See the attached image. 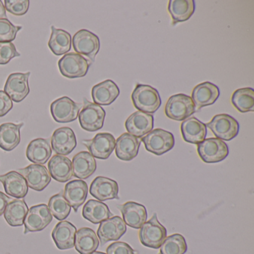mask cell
<instances>
[{
  "mask_svg": "<svg viewBox=\"0 0 254 254\" xmlns=\"http://www.w3.org/2000/svg\"><path fill=\"white\" fill-rule=\"evenodd\" d=\"M131 99L136 109L147 114H154L161 106L159 92L146 84H137L132 93Z\"/></svg>",
  "mask_w": 254,
  "mask_h": 254,
  "instance_id": "1",
  "label": "cell"
},
{
  "mask_svg": "<svg viewBox=\"0 0 254 254\" xmlns=\"http://www.w3.org/2000/svg\"><path fill=\"white\" fill-rule=\"evenodd\" d=\"M167 236L166 227L162 225L154 213L151 219L144 223L139 232L141 244L147 248L158 249Z\"/></svg>",
  "mask_w": 254,
  "mask_h": 254,
  "instance_id": "2",
  "label": "cell"
},
{
  "mask_svg": "<svg viewBox=\"0 0 254 254\" xmlns=\"http://www.w3.org/2000/svg\"><path fill=\"white\" fill-rule=\"evenodd\" d=\"M195 112V106L191 98L183 93L171 96L165 107L166 117L175 121H184Z\"/></svg>",
  "mask_w": 254,
  "mask_h": 254,
  "instance_id": "3",
  "label": "cell"
},
{
  "mask_svg": "<svg viewBox=\"0 0 254 254\" xmlns=\"http://www.w3.org/2000/svg\"><path fill=\"white\" fill-rule=\"evenodd\" d=\"M141 141L145 149L150 153L160 156L167 153L175 146V137L171 132L161 128L154 129L142 137Z\"/></svg>",
  "mask_w": 254,
  "mask_h": 254,
  "instance_id": "4",
  "label": "cell"
},
{
  "mask_svg": "<svg viewBox=\"0 0 254 254\" xmlns=\"http://www.w3.org/2000/svg\"><path fill=\"white\" fill-rule=\"evenodd\" d=\"M106 112L100 105L84 99V106L78 114L80 126L84 130L95 132L102 128Z\"/></svg>",
  "mask_w": 254,
  "mask_h": 254,
  "instance_id": "5",
  "label": "cell"
},
{
  "mask_svg": "<svg viewBox=\"0 0 254 254\" xmlns=\"http://www.w3.org/2000/svg\"><path fill=\"white\" fill-rule=\"evenodd\" d=\"M197 154L206 163H217L227 158L229 148L227 144L218 138H208L197 144Z\"/></svg>",
  "mask_w": 254,
  "mask_h": 254,
  "instance_id": "6",
  "label": "cell"
},
{
  "mask_svg": "<svg viewBox=\"0 0 254 254\" xmlns=\"http://www.w3.org/2000/svg\"><path fill=\"white\" fill-rule=\"evenodd\" d=\"M206 126L210 129L216 138L223 141L232 140L239 134V123L236 119L228 114L215 115Z\"/></svg>",
  "mask_w": 254,
  "mask_h": 254,
  "instance_id": "7",
  "label": "cell"
},
{
  "mask_svg": "<svg viewBox=\"0 0 254 254\" xmlns=\"http://www.w3.org/2000/svg\"><path fill=\"white\" fill-rule=\"evenodd\" d=\"M90 64L85 58L77 53L64 55L59 61V67L64 77L68 78H82L87 75Z\"/></svg>",
  "mask_w": 254,
  "mask_h": 254,
  "instance_id": "8",
  "label": "cell"
},
{
  "mask_svg": "<svg viewBox=\"0 0 254 254\" xmlns=\"http://www.w3.org/2000/svg\"><path fill=\"white\" fill-rule=\"evenodd\" d=\"M72 41L77 54L85 56L91 62H94L100 50V41L97 35L90 31L81 29L75 34Z\"/></svg>",
  "mask_w": 254,
  "mask_h": 254,
  "instance_id": "9",
  "label": "cell"
},
{
  "mask_svg": "<svg viewBox=\"0 0 254 254\" xmlns=\"http://www.w3.org/2000/svg\"><path fill=\"white\" fill-rule=\"evenodd\" d=\"M53 216L45 203L32 206L25 217L24 234L42 231L53 221Z\"/></svg>",
  "mask_w": 254,
  "mask_h": 254,
  "instance_id": "10",
  "label": "cell"
},
{
  "mask_svg": "<svg viewBox=\"0 0 254 254\" xmlns=\"http://www.w3.org/2000/svg\"><path fill=\"white\" fill-rule=\"evenodd\" d=\"M81 106L70 98L64 96L55 100L50 111L55 121L59 123H69L78 118Z\"/></svg>",
  "mask_w": 254,
  "mask_h": 254,
  "instance_id": "11",
  "label": "cell"
},
{
  "mask_svg": "<svg viewBox=\"0 0 254 254\" xmlns=\"http://www.w3.org/2000/svg\"><path fill=\"white\" fill-rule=\"evenodd\" d=\"M82 142L94 158L107 160L115 148L116 139L111 133H99L93 139H87Z\"/></svg>",
  "mask_w": 254,
  "mask_h": 254,
  "instance_id": "12",
  "label": "cell"
},
{
  "mask_svg": "<svg viewBox=\"0 0 254 254\" xmlns=\"http://www.w3.org/2000/svg\"><path fill=\"white\" fill-rule=\"evenodd\" d=\"M27 182L28 187L37 191H41L51 182L48 169L43 165L31 164L17 170Z\"/></svg>",
  "mask_w": 254,
  "mask_h": 254,
  "instance_id": "13",
  "label": "cell"
},
{
  "mask_svg": "<svg viewBox=\"0 0 254 254\" xmlns=\"http://www.w3.org/2000/svg\"><path fill=\"white\" fill-rule=\"evenodd\" d=\"M31 72L26 73L16 72L12 73L7 78L4 87V92L15 102H20L26 99L30 92L29 78Z\"/></svg>",
  "mask_w": 254,
  "mask_h": 254,
  "instance_id": "14",
  "label": "cell"
},
{
  "mask_svg": "<svg viewBox=\"0 0 254 254\" xmlns=\"http://www.w3.org/2000/svg\"><path fill=\"white\" fill-rule=\"evenodd\" d=\"M127 231V227L123 218L114 216L100 223L97 230V236L101 245L111 241H117Z\"/></svg>",
  "mask_w": 254,
  "mask_h": 254,
  "instance_id": "15",
  "label": "cell"
},
{
  "mask_svg": "<svg viewBox=\"0 0 254 254\" xmlns=\"http://www.w3.org/2000/svg\"><path fill=\"white\" fill-rule=\"evenodd\" d=\"M51 145L59 155L66 156L72 153L77 145L76 136L72 129L69 127L56 129L52 136Z\"/></svg>",
  "mask_w": 254,
  "mask_h": 254,
  "instance_id": "16",
  "label": "cell"
},
{
  "mask_svg": "<svg viewBox=\"0 0 254 254\" xmlns=\"http://www.w3.org/2000/svg\"><path fill=\"white\" fill-rule=\"evenodd\" d=\"M154 117L142 111L132 114L126 122L127 133L137 138L143 137L153 130Z\"/></svg>",
  "mask_w": 254,
  "mask_h": 254,
  "instance_id": "17",
  "label": "cell"
},
{
  "mask_svg": "<svg viewBox=\"0 0 254 254\" xmlns=\"http://www.w3.org/2000/svg\"><path fill=\"white\" fill-rule=\"evenodd\" d=\"M90 193L99 201L119 199V185L111 178L99 176L95 178L90 187Z\"/></svg>",
  "mask_w": 254,
  "mask_h": 254,
  "instance_id": "18",
  "label": "cell"
},
{
  "mask_svg": "<svg viewBox=\"0 0 254 254\" xmlns=\"http://www.w3.org/2000/svg\"><path fill=\"white\" fill-rule=\"evenodd\" d=\"M123 217V221L129 227L133 229H140L146 222L148 212L146 208L136 202H126L118 206Z\"/></svg>",
  "mask_w": 254,
  "mask_h": 254,
  "instance_id": "19",
  "label": "cell"
},
{
  "mask_svg": "<svg viewBox=\"0 0 254 254\" xmlns=\"http://www.w3.org/2000/svg\"><path fill=\"white\" fill-rule=\"evenodd\" d=\"M219 96V88L215 84L206 81L193 89L191 99L194 102L196 111H198L203 107L213 105Z\"/></svg>",
  "mask_w": 254,
  "mask_h": 254,
  "instance_id": "20",
  "label": "cell"
},
{
  "mask_svg": "<svg viewBox=\"0 0 254 254\" xmlns=\"http://www.w3.org/2000/svg\"><path fill=\"white\" fill-rule=\"evenodd\" d=\"M0 182L3 184L5 192L14 198H23L29 191L26 179L16 171L0 175Z\"/></svg>",
  "mask_w": 254,
  "mask_h": 254,
  "instance_id": "21",
  "label": "cell"
},
{
  "mask_svg": "<svg viewBox=\"0 0 254 254\" xmlns=\"http://www.w3.org/2000/svg\"><path fill=\"white\" fill-rule=\"evenodd\" d=\"M77 229L67 221H60L56 224L52 233V237L59 250L64 251L74 248Z\"/></svg>",
  "mask_w": 254,
  "mask_h": 254,
  "instance_id": "22",
  "label": "cell"
},
{
  "mask_svg": "<svg viewBox=\"0 0 254 254\" xmlns=\"http://www.w3.org/2000/svg\"><path fill=\"white\" fill-rule=\"evenodd\" d=\"M65 199L75 212L84 204L88 194V186L85 181L74 180L66 184L63 191Z\"/></svg>",
  "mask_w": 254,
  "mask_h": 254,
  "instance_id": "23",
  "label": "cell"
},
{
  "mask_svg": "<svg viewBox=\"0 0 254 254\" xmlns=\"http://www.w3.org/2000/svg\"><path fill=\"white\" fill-rule=\"evenodd\" d=\"M120 90L117 84L112 80H105L96 84L92 89V98L98 105L108 106L120 96Z\"/></svg>",
  "mask_w": 254,
  "mask_h": 254,
  "instance_id": "24",
  "label": "cell"
},
{
  "mask_svg": "<svg viewBox=\"0 0 254 254\" xmlns=\"http://www.w3.org/2000/svg\"><path fill=\"white\" fill-rule=\"evenodd\" d=\"M181 130L184 141L195 145L204 140L207 133L206 124L195 117H190L183 121Z\"/></svg>",
  "mask_w": 254,
  "mask_h": 254,
  "instance_id": "25",
  "label": "cell"
},
{
  "mask_svg": "<svg viewBox=\"0 0 254 254\" xmlns=\"http://www.w3.org/2000/svg\"><path fill=\"white\" fill-rule=\"evenodd\" d=\"M140 147L139 138L124 133L116 141V155L123 161H130L137 156Z\"/></svg>",
  "mask_w": 254,
  "mask_h": 254,
  "instance_id": "26",
  "label": "cell"
},
{
  "mask_svg": "<svg viewBox=\"0 0 254 254\" xmlns=\"http://www.w3.org/2000/svg\"><path fill=\"white\" fill-rule=\"evenodd\" d=\"M48 168L50 176L58 182H67L73 176L72 161L65 156H53L49 161Z\"/></svg>",
  "mask_w": 254,
  "mask_h": 254,
  "instance_id": "27",
  "label": "cell"
},
{
  "mask_svg": "<svg viewBox=\"0 0 254 254\" xmlns=\"http://www.w3.org/2000/svg\"><path fill=\"white\" fill-rule=\"evenodd\" d=\"M72 173L75 178L87 179L96 170V161L88 151H81L75 154L72 162Z\"/></svg>",
  "mask_w": 254,
  "mask_h": 254,
  "instance_id": "28",
  "label": "cell"
},
{
  "mask_svg": "<svg viewBox=\"0 0 254 254\" xmlns=\"http://www.w3.org/2000/svg\"><path fill=\"white\" fill-rule=\"evenodd\" d=\"M52 147L50 140L38 138L31 141L26 149V157L34 164L44 165L51 157Z\"/></svg>",
  "mask_w": 254,
  "mask_h": 254,
  "instance_id": "29",
  "label": "cell"
},
{
  "mask_svg": "<svg viewBox=\"0 0 254 254\" xmlns=\"http://www.w3.org/2000/svg\"><path fill=\"white\" fill-rule=\"evenodd\" d=\"M99 246V240L94 230L82 227L75 233V248L80 254H90Z\"/></svg>",
  "mask_w": 254,
  "mask_h": 254,
  "instance_id": "30",
  "label": "cell"
},
{
  "mask_svg": "<svg viewBox=\"0 0 254 254\" xmlns=\"http://www.w3.org/2000/svg\"><path fill=\"white\" fill-rule=\"evenodd\" d=\"M23 123H8L0 126V148L5 151H13L20 142V129Z\"/></svg>",
  "mask_w": 254,
  "mask_h": 254,
  "instance_id": "31",
  "label": "cell"
},
{
  "mask_svg": "<svg viewBox=\"0 0 254 254\" xmlns=\"http://www.w3.org/2000/svg\"><path fill=\"white\" fill-rule=\"evenodd\" d=\"M82 216L90 222L97 224L111 218L113 214L103 202L89 200L83 207Z\"/></svg>",
  "mask_w": 254,
  "mask_h": 254,
  "instance_id": "32",
  "label": "cell"
},
{
  "mask_svg": "<svg viewBox=\"0 0 254 254\" xmlns=\"http://www.w3.org/2000/svg\"><path fill=\"white\" fill-rule=\"evenodd\" d=\"M29 211L26 201L23 199H14L5 207L4 217L11 227H21Z\"/></svg>",
  "mask_w": 254,
  "mask_h": 254,
  "instance_id": "33",
  "label": "cell"
},
{
  "mask_svg": "<svg viewBox=\"0 0 254 254\" xmlns=\"http://www.w3.org/2000/svg\"><path fill=\"white\" fill-rule=\"evenodd\" d=\"M195 4L193 0H170L168 11L174 23H183L190 20L194 14Z\"/></svg>",
  "mask_w": 254,
  "mask_h": 254,
  "instance_id": "34",
  "label": "cell"
},
{
  "mask_svg": "<svg viewBox=\"0 0 254 254\" xmlns=\"http://www.w3.org/2000/svg\"><path fill=\"white\" fill-rule=\"evenodd\" d=\"M52 34L49 41V48L56 56H63L70 51L72 47V37L70 34L63 29L52 26Z\"/></svg>",
  "mask_w": 254,
  "mask_h": 254,
  "instance_id": "35",
  "label": "cell"
},
{
  "mask_svg": "<svg viewBox=\"0 0 254 254\" xmlns=\"http://www.w3.org/2000/svg\"><path fill=\"white\" fill-rule=\"evenodd\" d=\"M231 102L233 107L240 113L254 111V90L251 87L236 90L233 93Z\"/></svg>",
  "mask_w": 254,
  "mask_h": 254,
  "instance_id": "36",
  "label": "cell"
},
{
  "mask_svg": "<svg viewBox=\"0 0 254 254\" xmlns=\"http://www.w3.org/2000/svg\"><path fill=\"white\" fill-rule=\"evenodd\" d=\"M187 249L185 238L179 233H175L166 238L160 246V254H184Z\"/></svg>",
  "mask_w": 254,
  "mask_h": 254,
  "instance_id": "37",
  "label": "cell"
},
{
  "mask_svg": "<svg viewBox=\"0 0 254 254\" xmlns=\"http://www.w3.org/2000/svg\"><path fill=\"white\" fill-rule=\"evenodd\" d=\"M48 207L52 215L59 221L67 218L71 212V206L65 199L63 191L50 197Z\"/></svg>",
  "mask_w": 254,
  "mask_h": 254,
  "instance_id": "38",
  "label": "cell"
},
{
  "mask_svg": "<svg viewBox=\"0 0 254 254\" xmlns=\"http://www.w3.org/2000/svg\"><path fill=\"white\" fill-rule=\"evenodd\" d=\"M21 26L13 25L8 19L0 20V43H11L17 36Z\"/></svg>",
  "mask_w": 254,
  "mask_h": 254,
  "instance_id": "39",
  "label": "cell"
},
{
  "mask_svg": "<svg viewBox=\"0 0 254 254\" xmlns=\"http://www.w3.org/2000/svg\"><path fill=\"white\" fill-rule=\"evenodd\" d=\"M4 3L5 10L15 16L26 14L30 5L29 0H5Z\"/></svg>",
  "mask_w": 254,
  "mask_h": 254,
  "instance_id": "40",
  "label": "cell"
},
{
  "mask_svg": "<svg viewBox=\"0 0 254 254\" xmlns=\"http://www.w3.org/2000/svg\"><path fill=\"white\" fill-rule=\"evenodd\" d=\"M20 56L13 43H0V65L9 63L14 58Z\"/></svg>",
  "mask_w": 254,
  "mask_h": 254,
  "instance_id": "41",
  "label": "cell"
},
{
  "mask_svg": "<svg viewBox=\"0 0 254 254\" xmlns=\"http://www.w3.org/2000/svg\"><path fill=\"white\" fill-rule=\"evenodd\" d=\"M107 254H136L134 250L126 242H117L111 244L106 250Z\"/></svg>",
  "mask_w": 254,
  "mask_h": 254,
  "instance_id": "42",
  "label": "cell"
},
{
  "mask_svg": "<svg viewBox=\"0 0 254 254\" xmlns=\"http://www.w3.org/2000/svg\"><path fill=\"white\" fill-rule=\"evenodd\" d=\"M13 108V101L2 90H0V117H5Z\"/></svg>",
  "mask_w": 254,
  "mask_h": 254,
  "instance_id": "43",
  "label": "cell"
},
{
  "mask_svg": "<svg viewBox=\"0 0 254 254\" xmlns=\"http://www.w3.org/2000/svg\"><path fill=\"white\" fill-rule=\"evenodd\" d=\"M12 199L8 197L5 193L0 191V216H2L5 212V207Z\"/></svg>",
  "mask_w": 254,
  "mask_h": 254,
  "instance_id": "44",
  "label": "cell"
},
{
  "mask_svg": "<svg viewBox=\"0 0 254 254\" xmlns=\"http://www.w3.org/2000/svg\"><path fill=\"white\" fill-rule=\"evenodd\" d=\"M7 19L6 10L2 1L0 0V20Z\"/></svg>",
  "mask_w": 254,
  "mask_h": 254,
  "instance_id": "45",
  "label": "cell"
},
{
  "mask_svg": "<svg viewBox=\"0 0 254 254\" xmlns=\"http://www.w3.org/2000/svg\"><path fill=\"white\" fill-rule=\"evenodd\" d=\"M90 254H107L105 253L100 252V251H95V252L92 253Z\"/></svg>",
  "mask_w": 254,
  "mask_h": 254,
  "instance_id": "46",
  "label": "cell"
},
{
  "mask_svg": "<svg viewBox=\"0 0 254 254\" xmlns=\"http://www.w3.org/2000/svg\"></svg>",
  "mask_w": 254,
  "mask_h": 254,
  "instance_id": "47",
  "label": "cell"
}]
</instances>
